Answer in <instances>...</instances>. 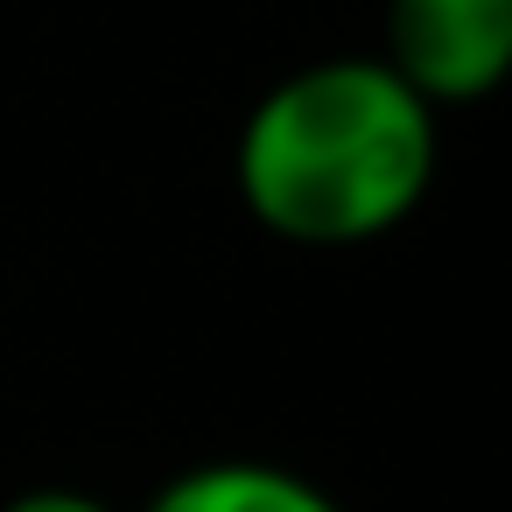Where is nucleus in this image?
<instances>
[{
  "label": "nucleus",
  "mask_w": 512,
  "mask_h": 512,
  "mask_svg": "<svg viewBox=\"0 0 512 512\" xmlns=\"http://www.w3.org/2000/svg\"><path fill=\"white\" fill-rule=\"evenodd\" d=\"M232 183L288 246H372L435 183V106L386 57L302 64L246 113Z\"/></svg>",
  "instance_id": "obj_1"
},
{
  "label": "nucleus",
  "mask_w": 512,
  "mask_h": 512,
  "mask_svg": "<svg viewBox=\"0 0 512 512\" xmlns=\"http://www.w3.org/2000/svg\"><path fill=\"white\" fill-rule=\"evenodd\" d=\"M393 78L428 106H470L512 71V0H386Z\"/></svg>",
  "instance_id": "obj_2"
},
{
  "label": "nucleus",
  "mask_w": 512,
  "mask_h": 512,
  "mask_svg": "<svg viewBox=\"0 0 512 512\" xmlns=\"http://www.w3.org/2000/svg\"><path fill=\"white\" fill-rule=\"evenodd\" d=\"M0 512H113L106 498H92V491H64V484H43V491H22V498H8Z\"/></svg>",
  "instance_id": "obj_4"
},
{
  "label": "nucleus",
  "mask_w": 512,
  "mask_h": 512,
  "mask_svg": "<svg viewBox=\"0 0 512 512\" xmlns=\"http://www.w3.org/2000/svg\"><path fill=\"white\" fill-rule=\"evenodd\" d=\"M141 512H344V505L302 470H281L260 456H218L169 477Z\"/></svg>",
  "instance_id": "obj_3"
}]
</instances>
